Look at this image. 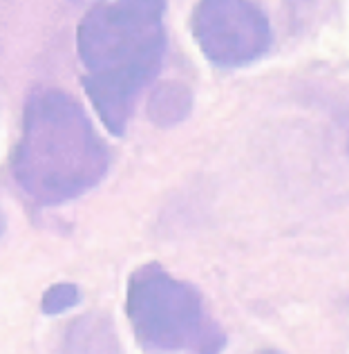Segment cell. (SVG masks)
Instances as JSON below:
<instances>
[{
  "label": "cell",
  "mask_w": 349,
  "mask_h": 354,
  "mask_svg": "<svg viewBox=\"0 0 349 354\" xmlns=\"http://www.w3.org/2000/svg\"><path fill=\"white\" fill-rule=\"evenodd\" d=\"M81 301V292L77 285L72 283H59V285H52L48 292L43 294L41 298V310L43 314H61L66 310H72L77 307Z\"/></svg>",
  "instance_id": "obj_7"
},
{
  "label": "cell",
  "mask_w": 349,
  "mask_h": 354,
  "mask_svg": "<svg viewBox=\"0 0 349 354\" xmlns=\"http://www.w3.org/2000/svg\"><path fill=\"white\" fill-rule=\"evenodd\" d=\"M5 234V216H3V211H0V236Z\"/></svg>",
  "instance_id": "obj_8"
},
{
  "label": "cell",
  "mask_w": 349,
  "mask_h": 354,
  "mask_svg": "<svg viewBox=\"0 0 349 354\" xmlns=\"http://www.w3.org/2000/svg\"><path fill=\"white\" fill-rule=\"evenodd\" d=\"M166 3L126 0L92 7L77 27L81 83L99 119L121 137L139 95L159 74L168 48Z\"/></svg>",
  "instance_id": "obj_1"
},
{
  "label": "cell",
  "mask_w": 349,
  "mask_h": 354,
  "mask_svg": "<svg viewBox=\"0 0 349 354\" xmlns=\"http://www.w3.org/2000/svg\"><path fill=\"white\" fill-rule=\"evenodd\" d=\"M126 314L146 350L219 354L226 348L222 325L206 310L197 287L159 263L137 267L128 278Z\"/></svg>",
  "instance_id": "obj_3"
},
{
  "label": "cell",
  "mask_w": 349,
  "mask_h": 354,
  "mask_svg": "<svg viewBox=\"0 0 349 354\" xmlns=\"http://www.w3.org/2000/svg\"><path fill=\"white\" fill-rule=\"evenodd\" d=\"M192 39L219 68H244L271 50L273 32L266 14L244 0H206L190 18Z\"/></svg>",
  "instance_id": "obj_4"
},
{
  "label": "cell",
  "mask_w": 349,
  "mask_h": 354,
  "mask_svg": "<svg viewBox=\"0 0 349 354\" xmlns=\"http://www.w3.org/2000/svg\"><path fill=\"white\" fill-rule=\"evenodd\" d=\"M63 354H119L117 332L103 314H86L70 323Z\"/></svg>",
  "instance_id": "obj_5"
},
{
  "label": "cell",
  "mask_w": 349,
  "mask_h": 354,
  "mask_svg": "<svg viewBox=\"0 0 349 354\" xmlns=\"http://www.w3.org/2000/svg\"><path fill=\"white\" fill-rule=\"evenodd\" d=\"M110 169V151L74 97L34 90L12 160L14 180L36 204L57 207L94 189Z\"/></svg>",
  "instance_id": "obj_2"
},
{
  "label": "cell",
  "mask_w": 349,
  "mask_h": 354,
  "mask_svg": "<svg viewBox=\"0 0 349 354\" xmlns=\"http://www.w3.org/2000/svg\"><path fill=\"white\" fill-rule=\"evenodd\" d=\"M255 354H284L280 350H260V352H255Z\"/></svg>",
  "instance_id": "obj_9"
},
{
  "label": "cell",
  "mask_w": 349,
  "mask_h": 354,
  "mask_svg": "<svg viewBox=\"0 0 349 354\" xmlns=\"http://www.w3.org/2000/svg\"><path fill=\"white\" fill-rule=\"evenodd\" d=\"M192 110V95L190 90L179 81L161 83L152 90L148 101V117L159 128H170L183 121Z\"/></svg>",
  "instance_id": "obj_6"
}]
</instances>
